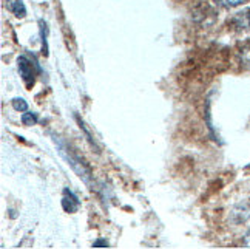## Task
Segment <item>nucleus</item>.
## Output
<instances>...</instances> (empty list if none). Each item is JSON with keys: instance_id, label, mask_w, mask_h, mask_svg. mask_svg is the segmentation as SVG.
Returning a JSON list of instances; mask_svg holds the SVG:
<instances>
[{"instance_id": "obj_1", "label": "nucleus", "mask_w": 250, "mask_h": 249, "mask_svg": "<svg viewBox=\"0 0 250 249\" xmlns=\"http://www.w3.org/2000/svg\"><path fill=\"white\" fill-rule=\"evenodd\" d=\"M54 141H56L57 149H59V152H61V155H62V157L65 158V161L68 162V164L73 167V170L76 172V174L79 175V178H82V180L85 181L86 186H93L91 169L85 164L83 158H81V157L78 155V153L73 152V150H71V146L66 144L65 141H62V139H56V138H54Z\"/></svg>"}, {"instance_id": "obj_2", "label": "nucleus", "mask_w": 250, "mask_h": 249, "mask_svg": "<svg viewBox=\"0 0 250 249\" xmlns=\"http://www.w3.org/2000/svg\"><path fill=\"white\" fill-rule=\"evenodd\" d=\"M17 65H19V71H21V76H22V79L26 85V89H31L33 85H34V67L33 64L26 59L25 56H21L19 57V61H17Z\"/></svg>"}, {"instance_id": "obj_3", "label": "nucleus", "mask_w": 250, "mask_h": 249, "mask_svg": "<svg viewBox=\"0 0 250 249\" xmlns=\"http://www.w3.org/2000/svg\"><path fill=\"white\" fill-rule=\"evenodd\" d=\"M79 204H81V201H79V198L76 197L70 189H65L63 190V197H62V206H63V209L66 210V212H76L78 210V207H79Z\"/></svg>"}, {"instance_id": "obj_4", "label": "nucleus", "mask_w": 250, "mask_h": 249, "mask_svg": "<svg viewBox=\"0 0 250 249\" xmlns=\"http://www.w3.org/2000/svg\"><path fill=\"white\" fill-rule=\"evenodd\" d=\"M233 23L239 30H250V9H246L244 13H239L235 16Z\"/></svg>"}, {"instance_id": "obj_5", "label": "nucleus", "mask_w": 250, "mask_h": 249, "mask_svg": "<svg viewBox=\"0 0 250 249\" xmlns=\"http://www.w3.org/2000/svg\"><path fill=\"white\" fill-rule=\"evenodd\" d=\"M9 8H11V11L14 13L16 17H25L26 16V8H25L22 0H13V2L9 3Z\"/></svg>"}, {"instance_id": "obj_6", "label": "nucleus", "mask_w": 250, "mask_h": 249, "mask_svg": "<svg viewBox=\"0 0 250 249\" xmlns=\"http://www.w3.org/2000/svg\"><path fill=\"white\" fill-rule=\"evenodd\" d=\"M239 59H241V64H243L244 68L250 71V42L246 44L241 48V53H239Z\"/></svg>"}, {"instance_id": "obj_7", "label": "nucleus", "mask_w": 250, "mask_h": 249, "mask_svg": "<svg viewBox=\"0 0 250 249\" xmlns=\"http://www.w3.org/2000/svg\"><path fill=\"white\" fill-rule=\"evenodd\" d=\"M11 104H13V107H14V110H17V112H26L28 110V104H26V101L25 99H22V98H14L13 101H11Z\"/></svg>"}, {"instance_id": "obj_8", "label": "nucleus", "mask_w": 250, "mask_h": 249, "mask_svg": "<svg viewBox=\"0 0 250 249\" xmlns=\"http://www.w3.org/2000/svg\"><path fill=\"white\" fill-rule=\"evenodd\" d=\"M216 3H219L221 6H226V8H235L243 5L246 0H215Z\"/></svg>"}, {"instance_id": "obj_9", "label": "nucleus", "mask_w": 250, "mask_h": 249, "mask_svg": "<svg viewBox=\"0 0 250 249\" xmlns=\"http://www.w3.org/2000/svg\"><path fill=\"white\" fill-rule=\"evenodd\" d=\"M22 122L26 124V126H33V124L37 122V116H36L34 113H31V112H25L23 116H22Z\"/></svg>"}, {"instance_id": "obj_10", "label": "nucleus", "mask_w": 250, "mask_h": 249, "mask_svg": "<svg viewBox=\"0 0 250 249\" xmlns=\"http://www.w3.org/2000/svg\"><path fill=\"white\" fill-rule=\"evenodd\" d=\"M94 248H107L108 246V243L105 242V240H98V242H94V245H93Z\"/></svg>"}, {"instance_id": "obj_11", "label": "nucleus", "mask_w": 250, "mask_h": 249, "mask_svg": "<svg viewBox=\"0 0 250 249\" xmlns=\"http://www.w3.org/2000/svg\"><path fill=\"white\" fill-rule=\"evenodd\" d=\"M244 245H246V248H250V229H249L246 237H244Z\"/></svg>"}]
</instances>
